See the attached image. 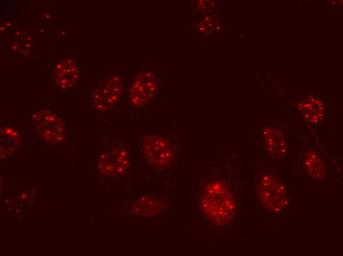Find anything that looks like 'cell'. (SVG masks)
Returning a JSON list of instances; mask_svg holds the SVG:
<instances>
[{
    "mask_svg": "<svg viewBox=\"0 0 343 256\" xmlns=\"http://www.w3.org/2000/svg\"><path fill=\"white\" fill-rule=\"evenodd\" d=\"M255 169L254 191L261 206L276 215L285 212L292 199L280 165L266 159L259 160Z\"/></svg>",
    "mask_w": 343,
    "mask_h": 256,
    "instance_id": "6da1fadb",
    "label": "cell"
},
{
    "mask_svg": "<svg viewBox=\"0 0 343 256\" xmlns=\"http://www.w3.org/2000/svg\"><path fill=\"white\" fill-rule=\"evenodd\" d=\"M300 149L293 158V176L308 181H321L330 176L329 159L315 132L306 130L300 135Z\"/></svg>",
    "mask_w": 343,
    "mask_h": 256,
    "instance_id": "7a4b0ae2",
    "label": "cell"
},
{
    "mask_svg": "<svg viewBox=\"0 0 343 256\" xmlns=\"http://www.w3.org/2000/svg\"><path fill=\"white\" fill-rule=\"evenodd\" d=\"M239 184L231 186L224 182L209 183L203 191L201 205L203 212L213 223L231 222L239 208Z\"/></svg>",
    "mask_w": 343,
    "mask_h": 256,
    "instance_id": "3957f363",
    "label": "cell"
},
{
    "mask_svg": "<svg viewBox=\"0 0 343 256\" xmlns=\"http://www.w3.org/2000/svg\"><path fill=\"white\" fill-rule=\"evenodd\" d=\"M125 91V81L121 74L114 73L102 79L90 96V106L98 117L113 116L121 104Z\"/></svg>",
    "mask_w": 343,
    "mask_h": 256,
    "instance_id": "277c9868",
    "label": "cell"
},
{
    "mask_svg": "<svg viewBox=\"0 0 343 256\" xmlns=\"http://www.w3.org/2000/svg\"><path fill=\"white\" fill-rule=\"evenodd\" d=\"M291 132L288 125L278 119L264 122L260 131L261 141L266 159L280 164L289 156Z\"/></svg>",
    "mask_w": 343,
    "mask_h": 256,
    "instance_id": "5b68a950",
    "label": "cell"
},
{
    "mask_svg": "<svg viewBox=\"0 0 343 256\" xmlns=\"http://www.w3.org/2000/svg\"><path fill=\"white\" fill-rule=\"evenodd\" d=\"M108 148L101 155L99 168L106 175L116 177L125 174L129 167V151L126 142L118 137L107 139Z\"/></svg>",
    "mask_w": 343,
    "mask_h": 256,
    "instance_id": "8992f818",
    "label": "cell"
},
{
    "mask_svg": "<svg viewBox=\"0 0 343 256\" xmlns=\"http://www.w3.org/2000/svg\"><path fill=\"white\" fill-rule=\"evenodd\" d=\"M156 76L145 70L138 73L133 78L126 94L128 105L134 109H142L149 104L157 92Z\"/></svg>",
    "mask_w": 343,
    "mask_h": 256,
    "instance_id": "52a82bcc",
    "label": "cell"
},
{
    "mask_svg": "<svg viewBox=\"0 0 343 256\" xmlns=\"http://www.w3.org/2000/svg\"><path fill=\"white\" fill-rule=\"evenodd\" d=\"M141 151L145 160L158 168L169 167L174 160V152L172 143L161 135L145 136L141 141Z\"/></svg>",
    "mask_w": 343,
    "mask_h": 256,
    "instance_id": "ba28073f",
    "label": "cell"
},
{
    "mask_svg": "<svg viewBox=\"0 0 343 256\" xmlns=\"http://www.w3.org/2000/svg\"><path fill=\"white\" fill-rule=\"evenodd\" d=\"M34 129L38 136L49 142L62 141L66 129L61 118L51 110L38 111L32 116Z\"/></svg>",
    "mask_w": 343,
    "mask_h": 256,
    "instance_id": "9c48e42d",
    "label": "cell"
},
{
    "mask_svg": "<svg viewBox=\"0 0 343 256\" xmlns=\"http://www.w3.org/2000/svg\"><path fill=\"white\" fill-rule=\"evenodd\" d=\"M296 109L306 130L316 131L323 124L325 108L318 97L309 95L296 103Z\"/></svg>",
    "mask_w": 343,
    "mask_h": 256,
    "instance_id": "30bf717a",
    "label": "cell"
},
{
    "mask_svg": "<svg viewBox=\"0 0 343 256\" xmlns=\"http://www.w3.org/2000/svg\"><path fill=\"white\" fill-rule=\"evenodd\" d=\"M56 65L53 73L55 84L62 89H67L74 85L79 78V69L75 62L67 59Z\"/></svg>",
    "mask_w": 343,
    "mask_h": 256,
    "instance_id": "8fae6325",
    "label": "cell"
},
{
    "mask_svg": "<svg viewBox=\"0 0 343 256\" xmlns=\"http://www.w3.org/2000/svg\"><path fill=\"white\" fill-rule=\"evenodd\" d=\"M162 203L150 197L137 199L133 204L132 210L137 215L149 216L157 214L163 209Z\"/></svg>",
    "mask_w": 343,
    "mask_h": 256,
    "instance_id": "7c38bea8",
    "label": "cell"
}]
</instances>
